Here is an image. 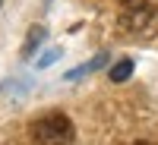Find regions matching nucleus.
Returning a JSON list of instances; mask_svg holds the SVG:
<instances>
[{"label": "nucleus", "mask_w": 158, "mask_h": 145, "mask_svg": "<svg viewBox=\"0 0 158 145\" xmlns=\"http://www.w3.org/2000/svg\"><path fill=\"white\" fill-rule=\"evenodd\" d=\"M130 73H133V60L123 57V60H117L114 66H111V82H127Z\"/></svg>", "instance_id": "nucleus-3"}, {"label": "nucleus", "mask_w": 158, "mask_h": 145, "mask_svg": "<svg viewBox=\"0 0 158 145\" xmlns=\"http://www.w3.org/2000/svg\"><path fill=\"white\" fill-rule=\"evenodd\" d=\"M29 133H32V145H73L76 139V126L67 114H44V117H38V120L29 126Z\"/></svg>", "instance_id": "nucleus-1"}, {"label": "nucleus", "mask_w": 158, "mask_h": 145, "mask_svg": "<svg viewBox=\"0 0 158 145\" xmlns=\"http://www.w3.org/2000/svg\"><path fill=\"white\" fill-rule=\"evenodd\" d=\"M136 145H152V142H136Z\"/></svg>", "instance_id": "nucleus-7"}, {"label": "nucleus", "mask_w": 158, "mask_h": 145, "mask_svg": "<svg viewBox=\"0 0 158 145\" xmlns=\"http://www.w3.org/2000/svg\"><path fill=\"white\" fill-rule=\"evenodd\" d=\"M57 57H60V50H57V47H54V50H48V54H44L41 60H38V66H41V70H44V66H51V63H54Z\"/></svg>", "instance_id": "nucleus-5"}, {"label": "nucleus", "mask_w": 158, "mask_h": 145, "mask_svg": "<svg viewBox=\"0 0 158 145\" xmlns=\"http://www.w3.org/2000/svg\"><path fill=\"white\" fill-rule=\"evenodd\" d=\"M108 60H111L108 54H98V57L92 60V63H82V66L70 70V73H67V79H79V76H85V73H95V70H98V66H104V63H108Z\"/></svg>", "instance_id": "nucleus-2"}, {"label": "nucleus", "mask_w": 158, "mask_h": 145, "mask_svg": "<svg viewBox=\"0 0 158 145\" xmlns=\"http://www.w3.org/2000/svg\"><path fill=\"white\" fill-rule=\"evenodd\" d=\"M123 10H139V6H146V0H120Z\"/></svg>", "instance_id": "nucleus-6"}, {"label": "nucleus", "mask_w": 158, "mask_h": 145, "mask_svg": "<svg viewBox=\"0 0 158 145\" xmlns=\"http://www.w3.org/2000/svg\"><path fill=\"white\" fill-rule=\"evenodd\" d=\"M41 41H44V29H41V25H38V29H32V32H29V38H25V47H22V57H29L32 50H35L38 44H41Z\"/></svg>", "instance_id": "nucleus-4"}]
</instances>
